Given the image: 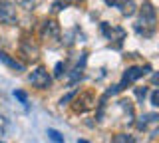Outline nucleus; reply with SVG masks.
Listing matches in <instances>:
<instances>
[{
  "instance_id": "1",
  "label": "nucleus",
  "mask_w": 159,
  "mask_h": 143,
  "mask_svg": "<svg viewBox=\"0 0 159 143\" xmlns=\"http://www.w3.org/2000/svg\"><path fill=\"white\" fill-rule=\"evenodd\" d=\"M155 24H157L155 8H153V4L147 0V2H143V6H141V16H139V22L135 24V30L139 34H143L145 38H149V36L155 34Z\"/></svg>"
},
{
  "instance_id": "2",
  "label": "nucleus",
  "mask_w": 159,
  "mask_h": 143,
  "mask_svg": "<svg viewBox=\"0 0 159 143\" xmlns=\"http://www.w3.org/2000/svg\"><path fill=\"white\" fill-rule=\"evenodd\" d=\"M28 82L32 83L34 87H38V90H48L50 87V83H52V78H50V74L46 68H36L32 74L28 76Z\"/></svg>"
},
{
  "instance_id": "3",
  "label": "nucleus",
  "mask_w": 159,
  "mask_h": 143,
  "mask_svg": "<svg viewBox=\"0 0 159 143\" xmlns=\"http://www.w3.org/2000/svg\"><path fill=\"white\" fill-rule=\"evenodd\" d=\"M18 22L16 16V6H14L10 0H0V24H6V26H14Z\"/></svg>"
},
{
  "instance_id": "4",
  "label": "nucleus",
  "mask_w": 159,
  "mask_h": 143,
  "mask_svg": "<svg viewBox=\"0 0 159 143\" xmlns=\"http://www.w3.org/2000/svg\"><path fill=\"white\" fill-rule=\"evenodd\" d=\"M145 74V70L143 68H137V66H133V68H127L125 70V74H123V78H121V83L116 87L113 92H119V90H123L125 86H129V83H133V82H137L139 78Z\"/></svg>"
},
{
  "instance_id": "5",
  "label": "nucleus",
  "mask_w": 159,
  "mask_h": 143,
  "mask_svg": "<svg viewBox=\"0 0 159 143\" xmlns=\"http://www.w3.org/2000/svg\"><path fill=\"white\" fill-rule=\"evenodd\" d=\"M42 38H48V40H58L60 38V24L56 20H46L42 24Z\"/></svg>"
},
{
  "instance_id": "6",
  "label": "nucleus",
  "mask_w": 159,
  "mask_h": 143,
  "mask_svg": "<svg viewBox=\"0 0 159 143\" xmlns=\"http://www.w3.org/2000/svg\"><path fill=\"white\" fill-rule=\"evenodd\" d=\"M107 4L119 8V12H121L123 16H133V14L137 12V6L133 4V0H107Z\"/></svg>"
},
{
  "instance_id": "7",
  "label": "nucleus",
  "mask_w": 159,
  "mask_h": 143,
  "mask_svg": "<svg viewBox=\"0 0 159 143\" xmlns=\"http://www.w3.org/2000/svg\"><path fill=\"white\" fill-rule=\"evenodd\" d=\"M93 105V100H92V93H84L82 97H76V101H74V111H88L89 107Z\"/></svg>"
},
{
  "instance_id": "8",
  "label": "nucleus",
  "mask_w": 159,
  "mask_h": 143,
  "mask_svg": "<svg viewBox=\"0 0 159 143\" xmlns=\"http://www.w3.org/2000/svg\"><path fill=\"white\" fill-rule=\"evenodd\" d=\"M20 52H22L28 60H38V56H40L38 46L36 44H30L28 40H22V44H20Z\"/></svg>"
},
{
  "instance_id": "9",
  "label": "nucleus",
  "mask_w": 159,
  "mask_h": 143,
  "mask_svg": "<svg viewBox=\"0 0 159 143\" xmlns=\"http://www.w3.org/2000/svg\"><path fill=\"white\" fill-rule=\"evenodd\" d=\"M0 62H4L8 68H12L16 74H20V72H24V64L22 62H18V60H14V58H10L6 52H0Z\"/></svg>"
},
{
  "instance_id": "10",
  "label": "nucleus",
  "mask_w": 159,
  "mask_h": 143,
  "mask_svg": "<svg viewBox=\"0 0 159 143\" xmlns=\"http://www.w3.org/2000/svg\"><path fill=\"white\" fill-rule=\"evenodd\" d=\"M40 0H16V4L20 8H24V10H34V8L38 6Z\"/></svg>"
},
{
  "instance_id": "11",
  "label": "nucleus",
  "mask_w": 159,
  "mask_h": 143,
  "mask_svg": "<svg viewBox=\"0 0 159 143\" xmlns=\"http://www.w3.org/2000/svg\"><path fill=\"white\" fill-rule=\"evenodd\" d=\"M111 143H133V139L129 135H123V133H119V135L113 137V141Z\"/></svg>"
},
{
  "instance_id": "12",
  "label": "nucleus",
  "mask_w": 159,
  "mask_h": 143,
  "mask_svg": "<svg viewBox=\"0 0 159 143\" xmlns=\"http://www.w3.org/2000/svg\"><path fill=\"white\" fill-rule=\"evenodd\" d=\"M48 135H50V139H52L54 143H64V139H62V135L56 131V129H48Z\"/></svg>"
},
{
  "instance_id": "13",
  "label": "nucleus",
  "mask_w": 159,
  "mask_h": 143,
  "mask_svg": "<svg viewBox=\"0 0 159 143\" xmlns=\"http://www.w3.org/2000/svg\"><path fill=\"white\" fill-rule=\"evenodd\" d=\"M145 93H147V87H137V90H135V96L139 97V100H143Z\"/></svg>"
},
{
  "instance_id": "14",
  "label": "nucleus",
  "mask_w": 159,
  "mask_h": 143,
  "mask_svg": "<svg viewBox=\"0 0 159 143\" xmlns=\"http://www.w3.org/2000/svg\"><path fill=\"white\" fill-rule=\"evenodd\" d=\"M14 96H16L22 103H28V97H26V93H24V92H14Z\"/></svg>"
},
{
  "instance_id": "15",
  "label": "nucleus",
  "mask_w": 159,
  "mask_h": 143,
  "mask_svg": "<svg viewBox=\"0 0 159 143\" xmlns=\"http://www.w3.org/2000/svg\"><path fill=\"white\" fill-rule=\"evenodd\" d=\"M151 105H159V92L157 90L151 93Z\"/></svg>"
},
{
  "instance_id": "16",
  "label": "nucleus",
  "mask_w": 159,
  "mask_h": 143,
  "mask_svg": "<svg viewBox=\"0 0 159 143\" xmlns=\"http://www.w3.org/2000/svg\"><path fill=\"white\" fill-rule=\"evenodd\" d=\"M76 93H78V92H72V93H68L66 97H62V101H60V103H62V105H64V103H68L70 100H72V97H76Z\"/></svg>"
},
{
  "instance_id": "17",
  "label": "nucleus",
  "mask_w": 159,
  "mask_h": 143,
  "mask_svg": "<svg viewBox=\"0 0 159 143\" xmlns=\"http://www.w3.org/2000/svg\"><path fill=\"white\" fill-rule=\"evenodd\" d=\"M58 10H62V2H54V12H58Z\"/></svg>"
},
{
  "instance_id": "18",
  "label": "nucleus",
  "mask_w": 159,
  "mask_h": 143,
  "mask_svg": "<svg viewBox=\"0 0 159 143\" xmlns=\"http://www.w3.org/2000/svg\"><path fill=\"white\" fill-rule=\"evenodd\" d=\"M60 74H62V64H58V66H56V76H60Z\"/></svg>"
},
{
  "instance_id": "19",
  "label": "nucleus",
  "mask_w": 159,
  "mask_h": 143,
  "mask_svg": "<svg viewBox=\"0 0 159 143\" xmlns=\"http://www.w3.org/2000/svg\"><path fill=\"white\" fill-rule=\"evenodd\" d=\"M70 4H84V0H68Z\"/></svg>"
},
{
  "instance_id": "20",
  "label": "nucleus",
  "mask_w": 159,
  "mask_h": 143,
  "mask_svg": "<svg viewBox=\"0 0 159 143\" xmlns=\"http://www.w3.org/2000/svg\"><path fill=\"white\" fill-rule=\"evenodd\" d=\"M78 143H88V141H84V139H80V141H78Z\"/></svg>"
}]
</instances>
